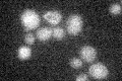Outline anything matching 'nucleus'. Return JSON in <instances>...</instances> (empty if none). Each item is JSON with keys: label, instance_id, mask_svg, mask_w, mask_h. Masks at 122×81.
<instances>
[{"label": "nucleus", "instance_id": "obj_10", "mask_svg": "<svg viewBox=\"0 0 122 81\" xmlns=\"http://www.w3.org/2000/svg\"><path fill=\"white\" fill-rule=\"evenodd\" d=\"M69 65L74 69H79L82 67V61L78 58H72L69 61Z\"/></svg>", "mask_w": 122, "mask_h": 81}, {"label": "nucleus", "instance_id": "obj_1", "mask_svg": "<svg viewBox=\"0 0 122 81\" xmlns=\"http://www.w3.org/2000/svg\"><path fill=\"white\" fill-rule=\"evenodd\" d=\"M20 21L26 32L36 29L40 24V16L35 10L25 9L20 15Z\"/></svg>", "mask_w": 122, "mask_h": 81}, {"label": "nucleus", "instance_id": "obj_9", "mask_svg": "<svg viewBox=\"0 0 122 81\" xmlns=\"http://www.w3.org/2000/svg\"><path fill=\"white\" fill-rule=\"evenodd\" d=\"M121 10H122V8H121V4H120V3H114V4H112L111 6L109 7V11L112 14H114V15L120 14Z\"/></svg>", "mask_w": 122, "mask_h": 81}, {"label": "nucleus", "instance_id": "obj_8", "mask_svg": "<svg viewBox=\"0 0 122 81\" xmlns=\"http://www.w3.org/2000/svg\"><path fill=\"white\" fill-rule=\"evenodd\" d=\"M52 36L54 37L56 40L61 41L65 37V32H64V29L62 28H60V26H55V28L52 29Z\"/></svg>", "mask_w": 122, "mask_h": 81}, {"label": "nucleus", "instance_id": "obj_12", "mask_svg": "<svg viewBox=\"0 0 122 81\" xmlns=\"http://www.w3.org/2000/svg\"><path fill=\"white\" fill-rule=\"evenodd\" d=\"M77 81H86L87 79H89V77H87L86 74H81V75H78L77 77L75 78Z\"/></svg>", "mask_w": 122, "mask_h": 81}, {"label": "nucleus", "instance_id": "obj_5", "mask_svg": "<svg viewBox=\"0 0 122 81\" xmlns=\"http://www.w3.org/2000/svg\"><path fill=\"white\" fill-rule=\"evenodd\" d=\"M43 17L49 24H51L53 25H57V24H59V22L61 21V19H62V14L57 10H50V11H47L46 13H44Z\"/></svg>", "mask_w": 122, "mask_h": 81}, {"label": "nucleus", "instance_id": "obj_2", "mask_svg": "<svg viewBox=\"0 0 122 81\" xmlns=\"http://www.w3.org/2000/svg\"><path fill=\"white\" fill-rule=\"evenodd\" d=\"M83 20L81 15L78 14H71L66 21V29L67 33L71 36H77L81 33L82 29Z\"/></svg>", "mask_w": 122, "mask_h": 81}, {"label": "nucleus", "instance_id": "obj_7", "mask_svg": "<svg viewBox=\"0 0 122 81\" xmlns=\"http://www.w3.org/2000/svg\"><path fill=\"white\" fill-rule=\"evenodd\" d=\"M17 56L20 60H28L32 56V50L28 46H22V47L18 49Z\"/></svg>", "mask_w": 122, "mask_h": 81}, {"label": "nucleus", "instance_id": "obj_3", "mask_svg": "<svg viewBox=\"0 0 122 81\" xmlns=\"http://www.w3.org/2000/svg\"><path fill=\"white\" fill-rule=\"evenodd\" d=\"M89 73L94 79H105L108 76V68L102 63H96L90 67Z\"/></svg>", "mask_w": 122, "mask_h": 81}, {"label": "nucleus", "instance_id": "obj_6", "mask_svg": "<svg viewBox=\"0 0 122 81\" xmlns=\"http://www.w3.org/2000/svg\"><path fill=\"white\" fill-rule=\"evenodd\" d=\"M37 38L41 42H47L52 37V29L48 26H44L37 30Z\"/></svg>", "mask_w": 122, "mask_h": 81}, {"label": "nucleus", "instance_id": "obj_11", "mask_svg": "<svg viewBox=\"0 0 122 81\" xmlns=\"http://www.w3.org/2000/svg\"><path fill=\"white\" fill-rule=\"evenodd\" d=\"M35 41H36V38H35V36H34L33 33H26L25 34V42L28 45H33V44H35Z\"/></svg>", "mask_w": 122, "mask_h": 81}, {"label": "nucleus", "instance_id": "obj_4", "mask_svg": "<svg viewBox=\"0 0 122 81\" xmlns=\"http://www.w3.org/2000/svg\"><path fill=\"white\" fill-rule=\"evenodd\" d=\"M79 54H81V59L86 63H92L97 57L96 49L91 47V46H83V47L81 49Z\"/></svg>", "mask_w": 122, "mask_h": 81}]
</instances>
